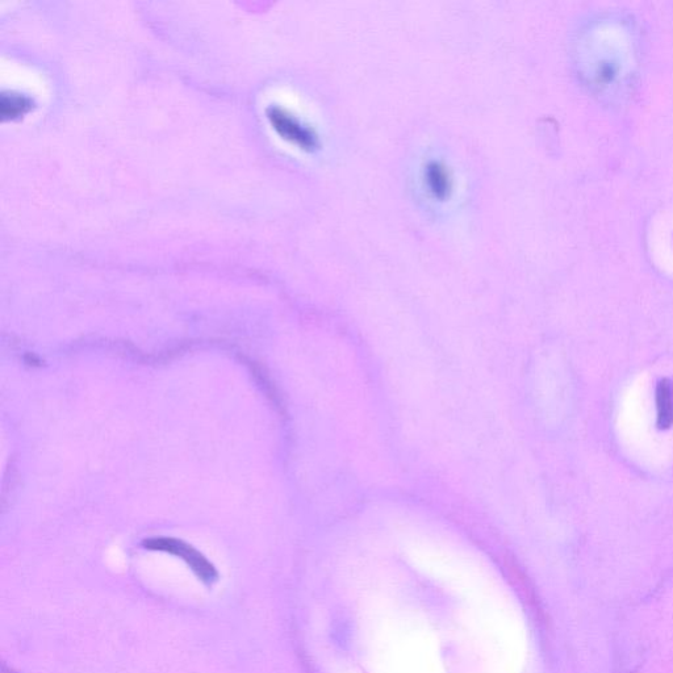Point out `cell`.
<instances>
[{
    "instance_id": "obj_2",
    "label": "cell",
    "mask_w": 673,
    "mask_h": 673,
    "mask_svg": "<svg viewBox=\"0 0 673 673\" xmlns=\"http://www.w3.org/2000/svg\"><path fill=\"white\" fill-rule=\"evenodd\" d=\"M269 119L273 127L277 129L279 135L283 136L284 139L298 142L300 145L308 144L309 136L303 125L299 124L294 119V116L287 114L282 108L271 107L269 110Z\"/></svg>"
},
{
    "instance_id": "obj_4",
    "label": "cell",
    "mask_w": 673,
    "mask_h": 673,
    "mask_svg": "<svg viewBox=\"0 0 673 673\" xmlns=\"http://www.w3.org/2000/svg\"><path fill=\"white\" fill-rule=\"evenodd\" d=\"M32 108L31 99L27 96L4 93L0 99V115L3 120H14L27 114Z\"/></svg>"
},
{
    "instance_id": "obj_3",
    "label": "cell",
    "mask_w": 673,
    "mask_h": 673,
    "mask_svg": "<svg viewBox=\"0 0 673 673\" xmlns=\"http://www.w3.org/2000/svg\"><path fill=\"white\" fill-rule=\"evenodd\" d=\"M656 425L660 430L670 429L673 425V383L660 380L656 386Z\"/></svg>"
},
{
    "instance_id": "obj_1",
    "label": "cell",
    "mask_w": 673,
    "mask_h": 673,
    "mask_svg": "<svg viewBox=\"0 0 673 673\" xmlns=\"http://www.w3.org/2000/svg\"><path fill=\"white\" fill-rule=\"evenodd\" d=\"M144 545L146 549L165 551V553L182 558L204 583L212 584L213 581L217 580L215 567L199 551H196L194 547L188 546L183 541L173 538H153L145 541Z\"/></svg>"
}]
</instances>
